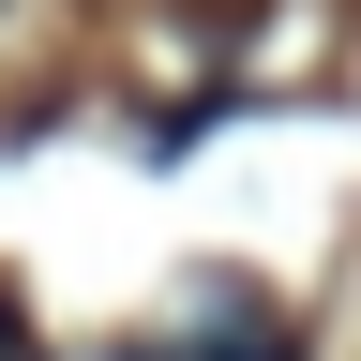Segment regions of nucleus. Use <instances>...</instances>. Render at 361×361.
Returning <instances> with one entry per match:
<instances>
[{
  "label": "nucleus",
  "instance_id": "nucleus-1",
  "mask_svg": "<svg viewBox=\"0 0 361 361\" xmlns=\"http://www.w3.org/2000/svg\"><path fill=\"white\" fill-rule=\"evenodd\" d=\"M121 361H301V331H286L256 286H180V301H166Z\"/></svg>",
  "mask_w": 361,
  "mask_h": 361
},
{
  "label": "nucleus",
  "instance_id": "nucleus-2",
  "mask_svg": "<svg viewBox=\"0 0 361 361\" xmlns=\"http://www.w3.org/2000/svg\"><path fill=\"white\" fill-rule=\"evenodd\" d=\"M0 361H45V346H30V301H16V286H0Z\"/></svg>",
  "mask_w": 361,
  "mask_h": 361
}]
</instances>
